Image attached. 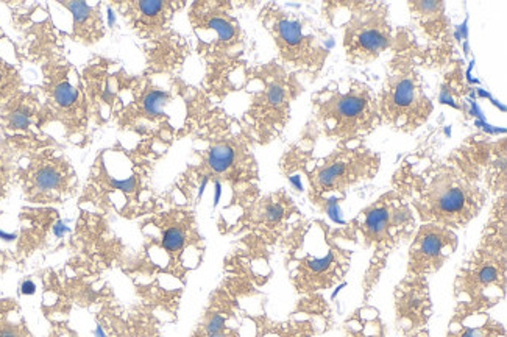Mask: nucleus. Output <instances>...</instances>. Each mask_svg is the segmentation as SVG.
Returning a JSON list of instances; mask_svg holds the SVG:
<instances>
[{
	"instance_id": "nucleus-32",
	"label": "nucleus",
	"mask_w": 507,
	"mask_h": 337,
	"mask_svg": "<svg viewBox=\"0 0 507 337\" xmlns=\"http://www.w3.org/2000/svg\"><path fill=\"white\" fill-rule=\"evenodd\" d=\"M210 337H227L224 333H217V334H211Z\"/></svg>"
},
{
	"instance_id": "nucleus-15",
	"label": "nucleus",
	"mask_w": 507,
	"mask_h": 337,
	"mask_svg": "<svg viewBox=\"0 0 507 337\" xmlns=\"http://www.w3.org/2000/svg\"><path fill=\"white\" fill-rule=\"evenodd\" d=\"M499 280H501V272H499V267L495 264H487L479 267L474 277V281L482 287L498 285Z\"/></svg>"
},
{
	"instance_id": "nucleus-26",
	"label": "nucleus",
	"mask_w": 507,
	"mask_h": 337,
	"mask_svg": "<svg viewBox=\"0 0 507 337\" xmlns=\"http://www.w3.org/2000/svg\"><path fill=\"white\" fill-rule=\"evenodd\" d=\"M69 232H71V229H69V227H66L64 222H58V224L53 227V233H55V236L58 237H63Z\"/></svg>"
},
{
	"instance_id": "nucleus-33",
	"label": "nucleus",
	"mask_w": 507,
	"mask_h": 337,
	"mask_svg": "<svg viewBox=\"0 0 507 337\" xmlns=\"http://www.w3.org/2000/svg\"><path fill=\"white\" fill-rule=\"evenodd\" d=\"M2 81H4V74L0 71V86H2Z\"/></svg>"
},
{
	"instance_id": "nucleus-28",
	"label": "nucleus",
	"mask_w": 507,
	"mask_h": 337,
	"mask_svg": "<svg viewBox=\"0 0 507 337\" xmlns=\"http://www.w3.org/2000/svg\"><path fill=\"white\" fill-rule=\"evenodd\" d=\"M220 195H222V185L217 181V183H216V194H214V206L219 205Z\"/></svg>"
},
{
	"instance_id": "nucleus-18",
	"label": "nucleus",
	"mask_w": 507,
	"mask_h": 337,
	"mask_svg": "<svg viewBox=\"0 0 507 337\" xmlns=\"http://www.w3.org/2000/svg\"><path fill=\"white\" fill-rule=\"evenodd\" d=\"M55 97H57V102L61 106H71L74 102H76V97H79V94H76V89H74L71 84L63 83L57 88Z\"/></svg>"
},
{
	"instance_id": "nucleus-21",
	"label": "nucleus",
	"mask_w": 507,
	"mask_h": 337,
	"mask_svg": "<svg viewBox=\"0 0 507 337\" xmlns=\"http://www.w3.org/2000/svg\"><path fill=\"white\" fill-rule=\"evenodd\" d=\"M224 328H225V317H222V316H219V314H217V316H214V317L210 320L208 328H206V329H208V333H210V336H211V334L222 333V331H224Z\"/></svg>"
},
{
	"instance_id": "nucleus-29",
	"label": "nucleus",
	"mask_w": 507,
	"mask_h": 337,
	"mask_svg": "<svg viewBox=\"0 0 507 337\" xmlns=\"http://www.w3.org/2000/svg\"><path fill=\"white\" fill-rule=\"evenodd\" d=\"M0 337H21L18 331H14V329H4L2 333H0Z\"/></svg>"
},
{
	"instance_id": "nucleus-3",
	"label": "nucleus",
	"mask_w": 507,
	"mask_h": 337,
	"mask_svg": "<svg viewBox=\"0 0 507 337\" xmlns=\"http://www.w3.org/2000/svg\"><path fill=\"white\" fill-rule=\"evenodd\" d=\"M266 25L280 57L297 72L317 79L329 57L328 35L306 14L284 11L278 6L267 13Z\"/></svg>"
},
{
	"instance_id": "nucleus-5",
	"label": "nucleus",
	"mask_w": 507,
	"mask_h": 337,
	"mask_svg": "<svg viewBox=\"0 0 507 337\" xmlns=\"http://www.w3.org/2000/svg\"><path fill=\"white\" fill-rule=\"evenodd\" d=\"M418 210L426 220L464 225L482 206V195L470 180L451 167H437L420 189Z\"/></svg>"
},
{
	"instance_id": "nucleus-7",
	"label": "nucleus",
	"mask_w": 507,
	"mask_h": 337,
	"mask_svg": "<svg viewBox=\"0 0 507 337\" xmlns=\"http://www.w3.org/2000/svg\"><path fill=\"white\" fill-rule=\"evenodd\" d=\"M412 19L426 42L428 52L439 59L447 58L452 49L450 19L443 2H409Z\"/></svg>"
},
{
	"instance_id": "nucleus-6",
	"label": "nucleus",
	"mask_w": 507,
	"mask_h": 337,
	"mask_svg": "<svg viewBox=\"0 0 507 337\" xmlns=\"http://www.w3.org/2000/svg\"><path fill=\"white\" fill-rule=\"evenodd\" d=\"M341 150H336L324 159V164L317 167L311 181L321 193L342 190L345 186L353 185L365 175L376 172L380 159L372 150L360 145L350 147V144H342Z\"/></svg>"
},
{
	"instance_id": "nucleus-24",
	"label": "nucleus",
	"mask_w": 507,
	"mask_h": 337,
	"mask_svg": "<svg viewBox=\"0 0 507 337\" xmlns=\"http://www.w3.org/2000/svg\"><path fill=\"white\" fill-rule=\"evenodd\" d=\"M28 116L24 113H14L11 116V125L14 128H25L28 125Z\"/></svg>"
},
{
	"instance_id": "nucleus-12",
	"label": "nucleus",
	"mask_w": 507,
	"mask_h": 337,
	"mask_svg": "<svg viewBox=\"0 0 507 337\" xmlns=\"http://www.w3.org/2000/svg\"><path fill=\"white\" fill-rule=\"evenodd\" d=\"M236 161V150L227 142L214 144L208 152V166L214 173H225Z\"/></svg>"
},
{
	"instance_id": "nucleus-14",
	"label": "nucleus",
	"mask_w": 507,
	"mask_h": 337,
	"mask_svg": "<svg viewBox=\"0 0 507 337\" xmlns=\"http://www.w3.org/2000/svg\"><path fill=\"white\" fill-rule=\"evenodd\" d=\"M171 101V94L167 91H161V89H155L145 96L144 101V110L150 116H161L164 111V106Z\"/></svg>"
},
{
	"instance_id": "nucleus-4",
	"label": "nucleus",
	"mask_w": 507,
	"mask_h": 337,
	"mask_svg": "<svg viewBox=\"0 0 507 337\" xmlns=\"http://www.w3.org/2000/svg\"><path fill=\"white\" fill-rule=\"evenodd\" d=\"M343 21L334 27L343 28V50L353 64H370L394 49L397 36L390 24L389 6L381 2H334Z\"/></svg>"
},
{
	"instance_id": "nucleus-1",
	"label": "nucleus",
	"mask_w": 507,
	"mask_h": 337,
	"mask_svg": "<svg viewBox=\"0 0 507 337\" xmlns=\"http://www.w3.org/2000/svg\"><path fill=\"white\" fill-rule=\"evenodd\" d=\"M312 114L328 139L356 142L381 125L376 94L368 84L350 79L328 84L312 96Z\"/></svg>"
},
{
	"instance_id": "nucleus-13",
	"label": "nucleus",
	"mask_w": 507,
	"mask_h": 337,
	"mask_svg": "<svg viewBox=\"0 0 507 337\" xmlns=\"http://www.w3.org/2000/svg\"><path fill=\"white\" fill-rule=\"evenodd\" d=\"M61 183H63V177H61V173L55 167H42L35 175V185L42 193H50V190L58 189Z\"/></svg>"
},
{
	"instance_id": "nucleus-17",
	"label": "nucleus",
	"mask_w": 507,
	"mask_h": 337,
	"mask_svg": "<svg viewBox=\"0 0 507 337\" xmlns=\"http://www.w3.org/2000/svg\"><path fill=\"white\" fill-rule=\"evenodd\" d=\"M334 265V255L333 253H328L326 256L324 258H314L308 263V272L309 275H314V277H321L326 272L331 270V267Z\"/></svg>"
},
{
	"instance_id": "nucleus-30",
	"label": "nucleus",
	"mask_w": 507,
	"mask_h": 337,
	"mask_svg": "<svg viewBox=\"0 0 507 337\" xmlns=\"http://www.w3.org/2000/svg\"><path fill=\"white\" fill-rule=\"evenodd\" d=\"M116 24V14H114L111 10H108V25L113 27Z\"/></svg>"
},
{
	"instance_id": "nucleus-2",
	"label": "nucleus",
	"mask_w": 507,
	"mask_h": 337,
	"mask_svg": "<svg viewBox=\"0 0 507 337\" xmlns=\"http://www.w3.org/2000/svg\"><path fill=\"white\" fill-rule=\"evenodd\" d=\"M376 105L381 124L404 133L416 132L431 116L433 103L411 50L397 53L389 63Z\"/></svg>"
},
{
	"instance_id": "nucleus-19",
	"label": "nucleus",
	"mask_w": 507,
	"mask_h": 337,
	"mask_svg": "<svg viewBox=\"0 0 507 337\" xmlns=\"http://www.w3.org/2000/svg\"><path fill=\"white\" fill-rule=\"evenodd\" d=\"M69 10H71L74 13V19H75V24L76 25H83L86 24V21L91 18V6L88 4L84 2H74V4H69Z\"/></svg>"
},
{
	"instance_id": "nucleus-16",
	"label": "nucleus",
	"mask_w": 507,
	"mask_h": 337,
	"mask_svg": "<svg viewBox=\"0 0 507 337\" xmlns=\"http://www.w3.org/2000/svg\"><path fill=\"white\" fill-rule=\"evenodd\" d=\"M184 241H186V236H184L183 229L180 228H169L163 236V247L169 253H175L183 249Z\"/></svg>"
},
{
	"instance_id": "nucleus-22",
	"label": "nucleus",
	"mask_w": 507,
	"mask_h": 337,
	"mask_svg": "<svg viewBox=\"0 0 507 337\" xmlns=\"http://www.w3.org/2000/svg\"><path fill=\"white\" fill-rule=\"evenodd\" d=\"M284 216V208L281 205H270L266 210V219L270 222H278Z\"/></svg>"
},
{
	"instance_id": "nucleus-11",
	"label": "nucleus",
	"mask_w": 507,
	"mask_h": 337,
	"mask_svg": "<svg viewBox=\"0 0 507 337\" xmlns=\"http://www.w3.org/2000/svg\"><path fill=\"white\" fill-rule=\"evenodd\" d=\"M200 27L216 35V44L222 47H229L237 41L239 28L236 21H233L225 13H208V16H202Z\"/></svg>"
},
{
	"instance_id": "nucleus-9",
	"label": "nucleus",
	"mask_w": 507,
	"mask_h": 337,
	"mask_svg": "<svg viewBox=\"0 0 507 337\" xmlns=\"http://www.w3.org/2000/svg\"><path fill=\"white\" fill-rule=\"evenodd\" d=\"M412 220L411 211L397 202H382L364 214L363 232L373 242H384L399 233Z\"/></svg>"
},
{
	"instance_id": "nucleus-27",
	"label": "nucleus",
	"mask_w": 507,
	"mask_h": 337,
	"mask_svg": "<svg viewBox=\"0 0 507 337\" xmlns=\"http://www.w3.org/2000/svg\"><path fill=\"white\" fill-rule=\"evenodd\" d=\"M21 292L25 294V295L35 294V285H33V281H25L24 285L21 286Z\"/></svg>"
},
{
	"instance_id": "nucleus-23",
	"label": "nucleus",
	"mask_w": 507,
	"mask_h": 337,
	"mask_svg": "<svg viewBox=\"0 0 507 337\" xmlns=\"http://www.w3.org/2000/svg\"><path fill=\"white\" fill-rule=\"evenodd\" d=\"M111 185H113L114 188H116V189L124 190V193L128 194V193H133V189H135V186H136V181H135V178L132 177V178H127V180H113Z\"/></svg>"
},
{
	"instance_id": "nucleus-25",
	"label": "nucleus",
	"mask_w": 507,
	"mask_h": 337,
	"mask_svg": "<svg viewBox=\"0 0 507 337\" xmlns=\"http://www.w3.org/2000/svg\"><path fill=\"white\" fill-rule=\"evenodd\" d=\"M460 337H487V333L484 328H468Z\"/></svg>"
},
{
	"instance_id": "nucleus-8",
	"label": "nucleus",
	"mask_w": 507,
	"mask_h": 337,
	"mask_svg": "<svg viewBox=\"0 0 507 337\" xmlns=\"http://www.w3.org/2000/svg\"><path fill=\"white\" fill-rule=\"evenodd\" d=\"M456 247V237L450 229L428 225L418 233L411 250V269L417 273L439 269L443 259Z\"/></svg>"
},
{
	"instance_id": "nucleus-20",
	"label": "nucleus",
	"mask_w": 507,
	"mask_h": 337,
	"mask_svg": "<svg viewBox=\"0 0 507 337\" xmlns=\"http://www.w3.org/2000/svg\"><path fill=\"white\" fill-rule=\"evenodd\" d=\"M166 4L164 2H139V10L142 14H145L147 18H156L164 14L166 11Z\"/></svg>"
},
{
	"instance_id": "nucleus-10",
	"label": "nucleus",
	"mask_w": 507,
	"mask_h": 337,
	"mask_svg": "<svg viewBox=\"0 0 507 337\" xmlns=\"http://www.w3.org/2000/svg\"><path fill=\"white\" fill-rule=\"evenodd\" d=\"M266 84V89L258 101L259 111H264V120L270 122L275 128H283L289 119V106L297 96V86L292 76L284 71L272 75Z\"/></svg>"
},
{
	"instance_id": "nucleus-31",
	"label": "nucleus",
	"mask_w": 507,
	"mask_h": 337,
	"mask_svg": "<svg viewBox=\"0 0 507 337\" xmlns=\"http://www.w3.org/2000/svg\"><path fill=\"white\" fill-rule=\"evenodd\" d=\"M94 336L96 337H108V336H106V333L103 331V328L102 326H96V331H94Z\"/></svg>"
}]
</instances>
